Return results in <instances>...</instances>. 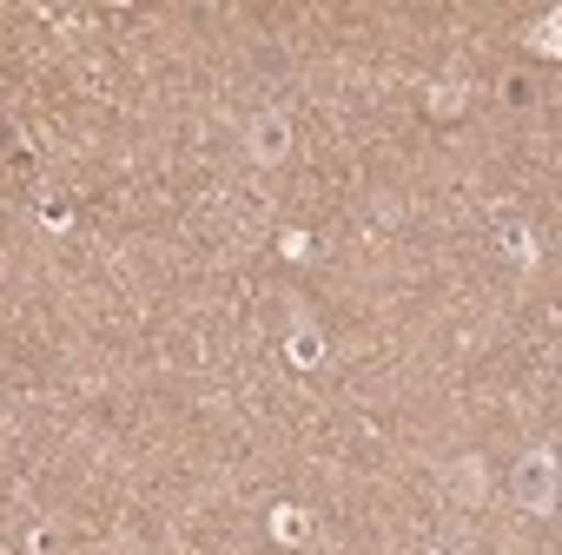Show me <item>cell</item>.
<instances>
[{"label":"cell","mask_w":562,"mask_h":555,"mask_svg":"<svg viewBox=\"0 0 562 555\" xmlns=\"http://www.w3.org/2000/svg\"><path fill=\"white\" fill-rule=\"evenodd\" d=\"M509 502L529 509V516H549V509H555V450L516 456V469H509Z\"/></svg>","instance_id":"6da1fadb"},{"label":"cell","mask_w":562,"mask_h":555,"mask_svg":"<svg viewBox=\"0 0 562 555\" xmlns=\"http://www.w3.org/2000/svg\"><path fill=\"white\" fill-rule=\"evenodd\" d=\"M245 152H251L258 166H278V159L292 152V120L278 113V106H271V113H258V120L245 126Z\"/></svg>","instance_id":"7a4b0ae2"},{"label":"cell","mask_w":562,"mask_h":555,"mask_svg":"<svg viewBox=\"0 0 562 555\" xmlns=\"http://www.w3.org/2000/svg\"><path fill=\"white\" fill-rule=\"evenodd\" d=\"M285 358H292V371H318V364H325V338H318V325H312V318H299V325H292Z\"/></svg>","instance_id":"3957f363"},{"label":"cell","mask_w":562,"mask_h":555,"mask_svg":"<svg viewBox=\"0 0 562 555\" xmlns=\"http://www.w3.org/2000/svg\"><path fill=\"white\" fill-rule=\"evenodd\" d=\"M271 535H278V542H305V509H292V502L271 509Z\"/></svg>","instance_id":"277c9868"},{"label":"cell","mask_w":562,"mask_h":555,"mask_svg":"<svg viewBox=\"0 0 562 555\" xmlns=\"http://www.w3.org/2000/svg\"><path fill=\"white\" fill-rule=\"evenodd\" d=\"M424 106L450 120V113H463V87H457V80H437V93H424Z\"/></svg>","instance_id":"5b68a950"},{"label":"cell","mask_w":562,"mask_h":555,"mask_svg":"<svg viewBox=\"0 0 562 555\" xmlns=\"http://www.w3.org/2000/svg\"><path fill=\"white\" fill-rule=\"evenodd\" d=\"M0 555H8V548H0Z\"/></svg>","instance_id":"8992f818"}]
</instances>
